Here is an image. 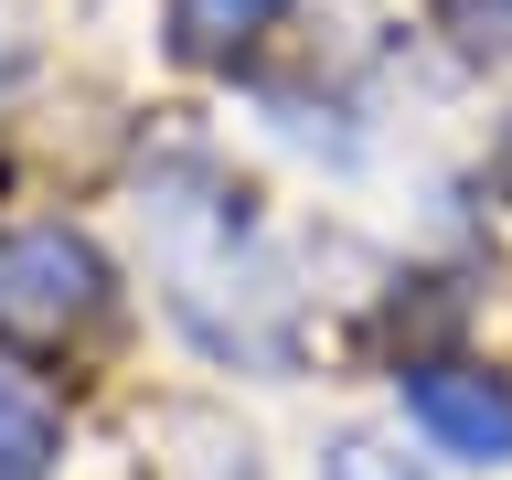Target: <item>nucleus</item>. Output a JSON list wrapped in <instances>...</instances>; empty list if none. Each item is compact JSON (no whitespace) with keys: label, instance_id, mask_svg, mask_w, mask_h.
<instances>
[{"label":"nucleus","instance_id":"f257e3e1","mask_svg":"<svg viewBox=\"0 0 512 480\" xmlns=\"http://www.w3.org/2000/svg\"><path fill=\"white\" fill-rule=\"evenodd\" d=\"M107 310V267L75 224H0V331L11 342H64Z\"/></svg>","mask_w":512,"mask_h":480},{"label":"nucleus","instance_id":"f03ea898","mask_svg":"<svg viewBox=\"0 0 512 480\" xmlns=\"http://www.w3.org/2000/svg\"><path fill=\"white\" fill-rule=\"evenodd\" d=\"M406 416L448 459H512V384L470 374V363H416L406 374Z\"/></svg>","mask_w":512,"mask_h":480},{"label":"nucleus","instance_id":"7ed1b4c3","mask_svg":"<svg viewBox=\"0 0 512 480\" xmlns=\"http://www.w3.org/2000/svg\"><path fill=\"white\" fill-rule=\"evenodd\" d=\"M54 470V406L0 363V480H43Z\"/></svg>","mask_w":512,"mask_h":480},{"label":"nucleus","instance_id":"20e7f679","mask_svg":"<svg viewBox=\"0 0 512 480\" xmlns=\"http://www.w3.org/2000/svg\"><path fill=\"white\" fill-rule=\"evenodd\" d=\"M278 11L288 0H171V32H182V54H235V43H256Z\"/></svg>","mask_w":512,"mask_h":480},{"label":"nucleus","instance_id":"39448f33","mask_svg":"<svg viewBox=\"0 0 512 480\" xmlns=\"http://www.w3.org/2000/svg\"><path fill=\"white\" fill-rule=\"evenodd\" d=\"M331 480H416V470H395V448H374V438H342L331 448Z\"/></svg>","mask_w":512,"mask_h":480},{"label":"nucleus","instance_id":"423d86ee","mask_svg":"<svg viewBox=\"0 0 512 480\" xmlns=\"http://www.w3.org/2000/svg\"><path fill=\"white\" fill-rule=\"evenodd\" d=\"M0 75H11V43H0Z\"/></svg>","mask_w":512,"mask_h":480}]
</instances>
